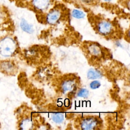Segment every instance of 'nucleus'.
<instances>
[{"label": "nucleus", "instance_id": "nucleus-12", "mask_svg": "<svg viewBox=\"0 0 130 130\" xmlns=\"http://www.w3.org/2000/svg\"><path fill=\"white\" fill-rule=\"evenodd\" d=\"M89 91L86 88H81L77 92V95L79 98H86L89 95Z\"/></svg>", "mask_w": 130, "mask_h": 130}, {"label": "nucleus", "instance_id": "nucleus-8", "mask_svg": "<svg viewBox=\"0 0 130 130\" xmlns=\"http://www.w3.org/2000/svg\"><path fill=\"white\" fill-rule=\"evenodd\" d=\"M20 26L21 28L25 32L29 34H31L33 32V27L32 25L28 23V22L24 18L21 19L20 23Z\"/></svg>", "mask_w": 130, "mask_h": 130}, {"label": "nucleus", "instance_id": "nucleus-9", "mask_svg": "<svg viewBox=\"0 0 130 130\" xmlns=\"http://www.w3.org/2000/svg\"><path fill=\"white\" fill-rule=\"evenodd\" d=\"M88 51L90 54L93 56H99L102 53V50L98 44H91L88 47Z\"/></svg>", "mask_w": 130, "mask_h": 130}, {"label": "nucleus", "instance_id": "nucleus-1", "mask_svg": "<svg viewBox=\"0 0 130 130\" xmlns=\"http://www.w3.org/2000/svg\"><path fill=\"white\" fill-rule=\"evenodd\" d=\"M16 44L10 37H6L0 41V54L5 57L11 56L15 51Z\"/></svg>", "mask_w": 130, "mask_h": 130}, {"label": "nucleus", "instance_id": "nucleus-14", "mask_svg": "<svg viewBox=\"0 0 130 130\" xmlns=\"http://www.w3.org/2000/svg\"><path fill=\"white\" fill-rule=\"evenodd\" d=\"M82 3L86 4H91L93 3L95 0H80Z\"/></svg>", "mask_w": 130, "mask_h": 130}, {"label": "nucleus", "instance_id": "nucleus-3", "mask_svg": "<svg viewBox=\"0 0 130 130\" xmlns=\"http://www.w3.org/2000/svg\"><path fill=\"white\" fill-rule=\"evenodd\" d=\"M97 29L101 35L107 36L112 32L113 26L109 21L107 20H102L98 23Z\"/></svg>", "mask_w": 130, "mask_h": 130}, {"label": "nucleus", "instance_id": "nucleus-11", "mask_svg": "<svg viewBox=\"0 0 130 130\" xmlns=\"http://www.w3.org/2000/svg\"><path fill=\"white\" fill-rule=\"evenodd\" d=\"M72 15L73 17L76 19H81L85 17V14L83 12L77 9H74L73 10Z\"/></svg>", "mask_w": 130, "mask_h": 130}, {"label": "nucleus", "instance_id": "nucleus-6", "mask_svg": "<svg viewBox=\"0 0 130 130\" xmlns=\"http://www.w3.org/2000/svg\"><path fill=\"white\" fill-rule=\"evenodd\" d=\"M75 81L72 79H68L62 82L61 85V89L63 93L72 91L76 86Z\"/></svg>", "mask_w": 130, "mask_h": 130}, {"label": "nucleus", "instance_id": "nucleus-2", "mask_svg": "<svg viewBox=\"0 0 130 130\" xmlns=\"http://www.w3.org/2000/svg\"><path fill=\"white\" fill-rule=\"evenodd\" d=\"M100 122L97 118L89 117L83 119L81 122L80 127L83 130H90L95 129Z\"/></svg>", "mask_w": 130, "mask_h": 130}, {"label": "nucleus", "instance_id": "nucleus-10", "mask_svg": "<svg viewBox=\"0 0 130 130\" xmlns=\"http://www.w3.org/2000/svg\"><path fill=\"white\" fill-rule=\"evenodd\" d=\"M52 119L56 123H60L62 122L64 120V116L61 113H56L52 114Z\"/></svg>", "mask_w": 130, "mask_h": 130}, {"label": "nucleus", "instance_id": "nucleus-15", "mask_svg": "<svg viewBox=\"0 0 130 130\" xmlns=\"http://www.w3.org/2000/svg\"><path fill=\"white\" fill-rule=\"evenodd\" d=\"M105 2H111V0H104Z\"/></svg>", "mask_w": 130, "mask_h": 130}, {"label": "nucleus", "instance_id": "nucleus-4", "mask_svg": "<svg viewBox=\"0 0 130 130\" xmlns=\"http://www.w3.org/2000/svg\"><path fill=\"white\" fill-rule=\"evenodd\" d=\"M61 17V12L57 9H54L50 11L46 16V20L49 24H55Z\"/></svg>", "mask_w": 130, "mask_h": 130}, {"label": "nucleus", "instance_id": "nucleus-13", "mask_svg": "<svg viewBox=\"0 0 130 130\" xmlns=\"http://www.w3.org/2000/svg\"><path fill=\"white\" fill-rule=\"evenodd\" d=\"M101 83L98 80H93V81L91 82L89 86L91 89H96L97 88H99L101 86Z\"/></svg>", "mask_w": 130, "mask_h": 130}, {"label": "nucleus", "instance_id": "nucleus-5", "mask_svg": "<svg viewBox=\"0 0 130 130\" xmlns=\"http://www.w3.org/2000/svg\"><path fill=\"white\" fill-rule=\"evenodd\" d=\"M51 0H32L33 6L38 10L44 11L48 9L50 5Z\"/></svg>", "mask_w": 130, "mask_h": 130}, {"label": "nucleus", "instance_id": "nucleus-7", "mask_svg": "<svg viewBox=\"0 0 130 130\" xmlns=\"http://www.w3.org/2000/svg\"><path fill=\"white\" fill-rule=\"evenodd\" d=\"M103 76L102 73L98 69H90L87 73V77L89 79L94 80L100 79Z\"/></svg>", "mask_w": 130, "mask_h": 130}]
</instances>
